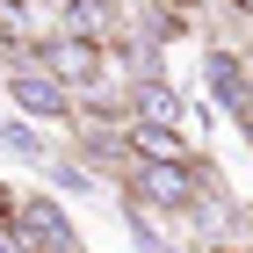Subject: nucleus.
Instances as JSON below:
<instances>
[{
	"instance_id": "f257e3e1",
	"label": "nucleus",
	"mask_w": 253,
	"mask_h": 253,
	"mask_svg": "<svg viewBox=\"0 0 253 253\" xmlns=\"http://www.w3.org/2000/svg\"><path fill=\"white\" fill-rule=\"evenodd\" d=\"M37 73H51L65 94H94V87H109V51L73 43V37H43L37 43Z\"/></svg>"
},
{
	"instance_id": "f03ea898",
	"label": "nucleus",
	"mask_w": 253,
	"mask_h": 253,
	"mask_svg": "<svg viewBox=\"0 0 253 253\" xmlns=\"http://www.w3.org/2000/svg\"><path fill=\"white\" fill-rule=\"evenodd\" d=\"M7 101H15L29 123H65L73 116V94H65L51 73H37V65H7Z\"/></svg>"
},
{
	"instance_id": "7ed1b4c3",
	"label": "nucleus",
	"mask_w": 253,
	"mask_h": 253,
	"mask_svg": "<svg viewBox=\"0 0 253 253\" xmlns=\"http://www.w3.org/2000/svg\"><path fill=\"white\" fill-rule=\"evenodd\" d=\"M51 37H73V43L109 51V43L123 37V0H58V29H51Z\"/></svg>"
},
{
	"instance_id": "20e7f679",
	"label": "nucleus",
	"mask_w": 253,
	"mask_h": 253,
	"mask_svg": "<svg viewBox=\"0 0 253 253\" xmlns=\"http://www.w3.org/2000/svg\"><path fill=\"white\" fill-rule=\"evenodd\" d=\"M203 87H210V101L224 109V116H246L253 109V65H246V51H203Z\"/></svg>"
},
{
	"instance_id": "39448f33",
	"label": "nucleus",
	"mask_w": 253,
	"mask_h": 253,
	"mask_svg": "<svg viewBox=\"0 0 253 253\" xmlns=\"http://www.w3.org/2000/svg\"><path fill=\"white\" fill-rule=\"evenodd\" d=\"M123 109H130L137 123H167V130H174V123H181V109H188V101H181V87H174V80H137V87H130V101H123Z\"/></svg>"
},
{
	"instance_id": "423d86ee",
	"label": "nucleus",
	"mask_w": 253,
	"mask_h": 253,
	"mask_svg": "<svg viewBox=\"0 0 253 253\" xmlns=\"http://www.w3.org/2000/svg\"><path fill=\"white\" fill-rule=\"evenodd\" d=\"M51 29H37V7L29 0H0V43L7 51H37Z\"/></svg>"
},
{
	"instance_id": "0eeeda50",
	"label": "nucleus",
	"mask_w": 253,
	"mask_h": 253,
	"mask_svg": "<svg viewBox=\"0 0 253 253\" xmlns=\"http://www.w3.org/2000/svg\"><path fill=\"white\" fill-rule=\"evenodd\" d=\"M0 152H15V159H43V137L29 130V123H0Z\"/></svg>"
},
{
	"instance_id": "6e6552de",
	"label": "nucleus",
	"mask_w": 253,
	"mask_h": 253,
	"mask_svg": "<svg viewBox=\"0 0 253 253\" xmlns=\"http://www.w3.org/2000/svg\"><path fill=\"white\" fill-rule=\"evenodd\" d=\"M51 181H58L65 195H87V188H94V174H87L80 159H51Z\"/></svg>"
},
{
	"instance_id": "1a4fd4ad",
	"label": "nucleus",
	"mask_w": 253,
	"mask_h": 253,
	"mask_svg": "<svg viewBox=\"0 0 253 253\" xmlns=\"http://www.w3.org/2000/svg\"><path fill=\"white\" fill-rule=\"evenodd\" d=\"M224 7H232V15H246V22H253V0H224Z\"/></svg>"
},
{
	"instance_id": "9d476101",
	"label": "nucleus",
	"mask_w": 253,
	"mask_h": 253,
	"mask_svg": "<svg viewBox=\"0 0 253 253\" xmlns=\"http://www.w3.org/2000/svg\"><path fill=\"white\" fill-rule=\"evenodd\" d=\"M239 130H246V145H253V109H246V116H239Z\"/></svg>"
},
{
	"instance_id": "9b49d317",
	"label": "nucleus",
	"mask_w": 253,
	"mask_h": 253,
	"mask_svg": "<svg viewBox=\"0 0 253 253\" xmlns=\"http://www.w3.org/2000/svg\"><path fill=\"white\" fill-rule=\"evenodd\" d=\"M29 7H58V0H29Z\"/></svg>"
}]
</instances>
